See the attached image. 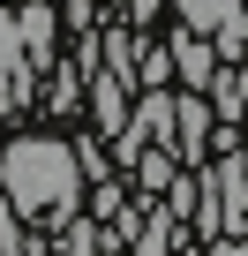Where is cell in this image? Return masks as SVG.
<instances>
[{"label":"cell","instance_id":"cell-1","mask_svg":"<svg viewBox=\"0 0 248 256\" xmlns=\"http://www.w3.org/2000/svg\"><path fill=\"white\" fill-rule=\"evenodd\" d=\"M83 196V166H75V144H53V136H15L0 151V204L23 211V218H60L75 211Z\"/></svg>","mask_w":248,"mask_h":256},{"label":"cell","instance_id":"cell-2","mask_svg":"<svg viewBox=\"0 0 248 256\" xmlns=\"http://www.w3.org/2000/svg\"><path fill=\"white\" fill-rule=\"evenodd\" d=\"M211 128H218V120H211L203 90H181V98H173V151H181L188 166H203V158H211Z\"/></svg>","mask_w":248,"mask_h":256},{"label":"cell","instance_id":"cell-3","mask_svg":"<svg viewBox=\"0 0 248 256\" xmlns=\"http://www.w3.org/2000/svg\"><path fill=\"white\" fill-rule=\"evenodd\" d=\"M53 30H60V8L53 0H30L15 16V38H23V68H45L53 60Z\"/></svg>","mask_w":248,"mask_h":256},{"label":"cell","instance_id":"cell-4","mask_svg":"<svg viewBox=\"0 0 248 256\" xmlns=\"http://www.w3.org/2000/svg\"><path fill=\"white\" fill-rule=\"evenodd\" d=\"M166 60H173V76H181L188 90H203V83L218 76V46H211L203 30H181V38L166 46Z\"/></svg>","mask_w":248,"mask_h":256},{"label":"cell","instance_id":"cell-5","mask_svg":"<svg viewBox=\"0 0 248 256\" xmlns=\"http://www.w3.org/2000/svg\"><path fill=\"white\" fill-rule=\"evenodd\" d=\"M203 106H211V120H241V106H248V76H241V60H226L211 83H203Z\"/></svg>","mask_w":248,"mask_h":256},{"label":"cell","instance_id":"cell-6","mask_svg":"<svg viewBox=\"0 0 248 256\" xmlns=\"http://www.w3.org/2000/svg\"><path fill=\"white\" fill-rule=\"evenodd\" d=\"M83 98H90L98 136H113V128L128 120V83H120V76H98V68H90V90H83Z\"/></svg>","mask_w":248,"mask_h":256},{"label":"cell","instance_id":"cell-7","mask_svg":"<svg viewBox=\"0 0 248 256\" xmlns=\"http://www.w3.org/2000/svg\"><path fill=\"white\" fill-rule=\"evenodd\" d=\"M173 16L188 23V30H218V23H233V16H248V0H173Z\"/></svg>","mask_w":248,"mask_h":256},{"label":"cell","instance_id":"cell-8","mask_svg":"<svg viewBox=\"0 0 248 256\" xmlns=\"http://www.w3.org/2000/svg\"><path fill=\"white\" fill-rule=\"evenodd\" d=\"M105 38V76H120V83H136V60H143V38H128V30H98Z\"/></svg>","mask_w":248,"mask_h":256},{"label":"cell","instance_id":"cell-9","mask_svg":"<svg viewBox=\"0 0 248 256\" xmlns=\"http://www.w3.org/2000/svg\"><path fill=\"white\" fill-rule=\"evenodd\" d=\"M15 68H23V38H15V16L0 8V83H8Z\"/></svg>","mask_w":248,"mask_h":256},{"label":"cell","instance_id":"cell-10","mask_svg":"<svg viewBox=\"0 0 248 256\" xmlns=\"http://www.w3.org/2000/svg\"><path fill=\"white\" fill-rule=\"evenodd\" d=\"M136 76H143V90H166V83H173V60H166V46H151V53L136 60Z\"/></svg>","mask_w":248,"mask_h":256},{"label":"cell","instance_id":"cell-11","mask_svg":"<svg viewBox=\"0 0 248 256\" xmlns=\"http://www.w3.org/2000/svg\"><path fill=\"white\" fill-rule=\"evenodd\" d=\"M75 98H83V83H75V68H60V76H53V98H45V106H53V113H75Z\"/></svg>","mask_w":248,"mask_h":256},{"label":"cell","instance_id":"cell-12","mask_svg":"<svg viewBox=\"0 0 248 256\" xmlns=\"http://www.w3.org/2000/svg\"><path fill=\"white\" fill-rule=\"evenodd\" d=\"M68 256H98V226H90V218H75V234H68Z\"/></svg>","mask_w":248,"mask_h":256},{"label":"cell","instance_id":"cell-13","mask_svg":"<svg viewBox=\"0 0 248 256\" xmlns=\"http://www.w3.org/2000/svg\"><path fill=\"white\" fill-rule=\"evenodd\" d=\"M233 128H241V136H233V144H241V151H248V106H241V120H233Z\"/></svg>","mask_w":248,"mask_h":256}]
</instances>
